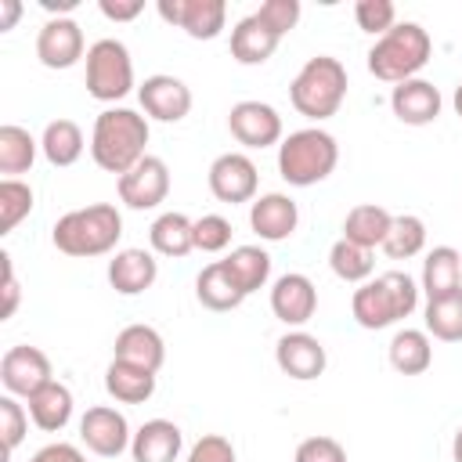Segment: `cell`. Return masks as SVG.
Listing matches in <instances>:
<instances>
[{
    "label": "cell",
    "mask_w": 462,
    "mask_h": 462,
    "mask_svg": "<svg viewBox=\"0 0 462 462\" xmlns=\"http://www.w3.org/2000/svg\"><path fill=\"white\" fill-rule=\"evenodd\" d=\"M40 4H43L47 11H58V18H69L65 11H72V7L79 4V0H40Z\"/></svg>",
    "instance_id": "obj_48"
},
{
    "label": "cell",
    "mask_w": 462,
    "mask_h": 462,
    "mask_svg": "<svg viewBox=\"0 0 462 462\" xmlns=\"http://www.w3.org/2000/svg\"><path fill=\"white\" fill-rule=\"evenodd\" d=\"M419 289L426 292V300H440L462 289V253L451 245H433L422 260V278Z\"/></svg>",
    "instance_id": "obj_22"
},
{
    "label": "cell",
    "mask_w": 462,
    "mask_h": 462,
    "mask_svg": "<svg viewBox=\"0 0 462 462\" xmlns=\"http://www.w3.org/2000/svg\"><path fill=\"white\" fill-rule=\"evenodd\" d=\"M440 108H444L440 90H437L430 79H422V76L404 79V83H397V87L390 90V112H393L404 126H430V123L440 116Z\"/></svg>",
    "instance_id": "obj_18"
},
{
    "label": "cell",
    "mask_w": 462,
    "mask_h": 462,
    "mask_svg": "<svg viewBox=\"0 0 462 462\" xmlns=\"http://www.w3.org/2000/svg\"><path fill=\"white\" fill-rule=\"evenodd\" d=\"M116 191H119V202L130 209H155L170 195V166L159 155H144L134 170H126L116 180Z\"/></svg>",
    "instance_id": "obj_11"
},
{
    "label": "cell",
    "mask_w": 462,
    "mask_h": 462,
    "mask_svg": "<svg viewBox=\"0 0 462 462\" xmlns=\"http://www.w3.org/2000/svg\"><path fill=\"white\" fill-rule=\"evenodd\" d=\"M227 130L245 148H271L282 144V116L267 101H238L227 112Z\"/></svg>",
    "instance_id": "obj_12"
},
{
    "label": "cell",
    "mask_w": 462,
    "mask_h": 462,
    "mask_svg": "<svg viewBox=\"0 0 462 462\" xmlns=\"http://www.w3.org/2000/svg\"><path fill=\"white\" fill-rule=\"evenodd\" d=\"M112 354H116L119 361L137 365V368L159 372L162 361H166V343H162L159 328H152V325H126V328L116 336Z\"/></svg>",
    "instance_id": "obj_24"
},
{
    "label": "cell",
    "mask_w": 462,
    "mask_h": 462,
    "mask_svg": "<svg viewBox=\"0 0 462 462\" xmlns=\"http://www.w3.org/2000/svg\"><path fill=\"white\" fill-rule=\"evenodd\" d=\"M296 224H300V209L282 191H267V195H256L249 202V227L263 242H285L296 231Z\"/></svg>",
    "instance_id": "obj_19"
},
{
    "label": "cell",
    "mask_w": 462,
    "mask_h": 462,
    "mask_svg": "<svg viewBox=\"0 0 462 462\" xmlns=\"http://www.w3.org/2000/svg\"><path fill=\"white\" fill-rule=\"evenodd\" d=\"M54 379V368H51V357L40 350V346H29V343H18L11 346L4 357H0V383L11 397H32L36 390H43L47 383Z\"/></svg>",
    "instance_id": "obj_9"
},
{
    "label": "cell",
    "mask_w": 462,
    "mask_h": 462,
    "mask_svg": "<svg viewBox=\"0 0 462 462\" xmlns=\"http://www.w3.org/2000/svg\"><path fill=\"white\" fill-rule=\"evenodd\" d=\"M231 245V220L220 213H202L195 220V249L199 253H224Z\"/></svg>",
    "instance_id": "obj_39"
},
{
    "label": "cell",
    "mask_w": 462,
    "mask_h": 462,
    "mask_svg": "<svg viewBox=\"0 0 462 462\" xmlns=\"http://www.w3.org/2000/svg\"><path fill=\"white\" fill-rule=\"evenodd\" d=\"M220 263L231 274V282L242 289V296H253L271 282V256L260 245H235Z\"/></svg>",
    "instance_id": "obj_28"
},
{
    "label": "cell",
    "mask_w": 462,
    "mask_h": 462,
    "mask_svg": "<svg viewBox=\"0 0 462 462\" xmlns=\"http://www.w3.org/2000/svg\"><path fill=\"white\" fill-rule=\"evenodd\" d=\"M390 224H393V213H390V209H383V206H375V202H361V206H354V209L346 213V220H343V238H350V242H357V245H365V249H375V245L386 242Z\"/></svg>",
    "instance_id": "obj_32"
},
{
    "label": "cell",
    "mask_w": 462,
    "mask_h": 462,
    "mask_svg": "<svg viewBox=\"0 0 462 462\" xmlns=\"http://www.w3.org/2000/svg\"><path fill=\"white\" fill-rule=\"evenodd\" d=\"M354 22H357L361 32L379 40L383 32H390L397 25V7H393V0H357L354 4Z\"/></svg>",
    "instance_id": "obj_38"
},
{
    "label": "cell",
    "mask_w": 462,
    "mask_h": 462,
    "mask_svg": "<svg viewBox=\"0 0 462 462\" xmlns=\"http://www.w3.org/2000/svg\"><path fill=\"white\" fill-rule=\"evenodd\" d=\"M278 43H282V36L274 29H267L256 14L238 18L231 29V58L238 65H263L278 51Z\"/></svg>",
    "instance_id": "obj_23"
},
{
    "label": "cell",
    "mask_w": 462,
    "mask_h": 462,
    "mask_svg": "<svg viewBox=\"0 0 462 462\" xmlns=\"http://www.w3.org/2000/svg\"><path fill=\"white\" fill-rule=\"evenodd\" d=\"M451 105H455V116L462 119V83L455 87V97H451Z\"/></svg>",
    "instance_id": "obj_50"
},
{
    "label": "cell",
    "mask_w": 462,
    "mask_h": 462,
    "mask_svg": "<svg viewBox=\"0 0 462 462\" xmlns=\"http://www.w3.org/2000/svg\"><path fill=\"white\" fill-rule=\"evenodd\" d=\"M0 260H4V307H0V318L7 321V318L14 314V307H18V278H14V267H11V256L4 253Z\"/></svg>",
    "instance_id": "obj_46"
},
{
    "label": "cell",
    "mask_w": 462,
    "mask_h": 462,
    "mask_svg": "<svg viewBox=\"0 0 462 462\" xmlns=\"http://www.w3.org/2000/svg\"><path fill=\"white\" fill-rule=\"evenodd\" d=\"M83 148H87L83 130L72 119H51L43 126V134H40V152H43V159L51 166H72V162H79Z\"/></svg>",
    "instance_id": "obj_31"
},
{
    "label": "cell",
    "mask_w": 462,
    "mask_h": 462,
    "mask_svg": "<svg viewBox=\"0 0 462 462\" xmlns=\"http://www.w3.org/2000/svg\"><path fill=\"white\" fill-rule=\"evenodd\" d=\"M195 300H199L206 310L224 314V310L242 307L245 296H242V289L231 282V274L224 271V263L213 260V263H206V267L199 271V278H195Z\"/></svg>",
    "instance_id": "obj_30"
},
{
    "label": "cell",
    "mask_w": 462,
    "mask_h": 462,
    "mask_svg": "<svg viewBox=\"0 0 462 462\" xmlns=\"http://www.w3.org/2000/svg\"><path fill=\"white\" fill-rule=\"evenodd\" d=\"M72 408H76L72 390L65 383H58V379H51L43 390H36L29 397V419L43 433H61L72 422Z\"/></svg>",
    "instance_id": "obj_25"
},
{
    "label": "cell",
    "mask_w": 462,
    "mask_h": 462,
    "mask_svg": "<svg viewBox=\"0 0 462 462\" xmlns=\"http://www.w3.org/2000/svg\"><path fill=\"white\" fill-rule=\"evenodd\" d=\"M0 433H4L7 455H11V451L25 440V433H29V408H22L18 397H11V393L0 397Z\"/></svg>",
    "instance_id": "obj_40"
},
{
    "label": "cell",
    "mask_w": 462,
    "mask_h": 462,
    "mask_svg": "<svg viewBox=\"0 0 462 462\" xmlns=\"http://www.w3.org/2000/svg\"><path fill=\"white\" fill-rule=\"evenodd\" d=\"M29 462H87V455L76 444H69V440H54V444L40 448Z\"/></svg>",
    "instance_id": "obj_44"
},
{
    "label": "cell",
    "mask_w": 462,
    "mask_h": 462,
    "mask_svg": "<svg viewBox=\"0 0 462 462\" xmlns=\"http://www.w3.org/2000/svg\"><path fill=\"white\" fill-rule=\"evenodd\" d=\"M328 267L339 282H350V285H365L375 271V249H365L350 238H336L332 249H328Z\"/></svg>",
    "instance_id": "obj_34"
},
{
    "label": "cell",
    "mask_w": 462,
    "mask_h": 462,
    "mask_svg": "<svg viewBox=\"0 0 462 462\" xmlns=\"http://www.w3.org/2000/svg\"><path fill=\"white\" fill-rule=\"evenodd\" d=\"M267 29H274L278 36L292 32L296 22H300V0H263L256 11H253Z\"/></svg>",
    "instance_id": "obj_41"
},
{
    "label": "cell",
    "mask_w": 462,
    "mask_h": 462,
    "mask_svg": "<svg viewBox=\"0 0 462 462\" xmlns=\"http://www.w3.org/2000/svg\"><path fill=\"white\" fill-rule=\"evenodd\" d=\"M18 14H22V4H18V0H0V32L14 29Z\"/></svg>",
    "instance_id": "obj_47"
},
{
    "label": "cell",
    "mask_w": 462,
    "mask_h": 462,
    "mask_svg": "<svg viewBox=\"0 0 462 462\" xmlns=\"http://www.w3.org/2000/svg\"><path fill=\"white\" fill-rule=\"evenodd\" d=\"M97 11H101L108 22H134V18L144 11V0H101Z\"/></svg>",
    "instance_id": "obj_45"
},
{
    "label": "cell",
    "mask_w": 462,
    "mask_h": 462,
    "mask_svg": "<svg viewBox=\"0 0 462 462\" xmlns=\"http://www.w3.org/2000/svg\"><path fill=\"white\" fill-rule=\"evenodd\" d=\"M379 249L390 260H411V256H419L426 249V224H422V217H415V213L393 217V224L386 231V242Z\"/></svg>",
    "instance_id": "obj_36"
},
{
    "label": "cell",
    "mask_w": 462,
    "mask_h": 462,
    "mask_svg": "<svg viewBox=\"0 0 462 462\" xmlns=\"http://www.w3.org/2000/svg\"><path fill=\"white\" fill-rule=\"evenodd\" d=\"M137 101L155 123H180L191 112V87L170 72H155L137 87Z\"/></svg>",
    "instance_id": "obj_15"
},
{
    "label": "cell",
    "mask_w": 462,
    "mask_h": 462,
    "mask_svg": "<svg viewBox=\"0 0 462 462\" xmlns=\"http://www.w3.org/2000/svg\"><path fill=\"white\" fill-rule=\"evenodd\" d=\"M433 54V40L419 22H397L390 32H383L368 47V72L383 83H404L415 79Z\"/></svg>",
    "instance_id": "obj_5"
},
{
    "label": "cell",
    "mask_w": 462,
    "mask_h": 462,
    "mask_svg": "<svg viewBox=\"0 0 462 462\" xmlns=\"http://www.w3.org/2000/svg\"><path fill=\"white\" fill-rule=\"evenodd\" d=\"M274 361H278V368H282L289 379L310 383V379H318V375L325 372L328 354H325V346H321L318 336H310V332H303V328H292V332H285V336L274 343Z\"/></svg>",
    "instance_id": "obj_16"
},
{
    "label": "cell",
    "mask_w": 462,
    "mask_h": 462,
    "mask_svg": "<svg viewBox=\"0 0 462 462\" xmlns=\"http://www.w3.org/2000/svg\"><path fill=\"white\" fill-rule=\"evenodd\" d=\"M422 321H426V336L440 343H462V289L440 300H426Z\"/></svg>",
    "instance_id": "obj_35"
},
{
    "label": "cell",
    "mask_w": 462,
    "mask_h": 462,
    "mask_svg": "<svg viewBox=\"0 0 462 462\" xmlns=\"http://www.w3.org/2000/svg\"><path fill=\"white\" fill-rule=\"evenodd\" d=\"M386 354L401 375H422L433 365V339L426 336V328H401L393 332Z\"/></svg>",
    "instance_id": "obj_29"
},
{
    "label": "cell",
    "mask_w": 462,
    "mask_h": 462,
    "mask_svg": "<svg viewBox=\"0 0 462 462\" xmlns=\"http://www.w3.org/2000/svg\"><path fill=\"white\" fill-rule=\"evenodd\" d=\"M87 40L76 18H47L36 32V58L43 69H72L79 58H87Z\"/></svg>",
    "instance_id": "obj_14"
},
{
    "label": "cell",
    "mask_w": 462,
    "mask_h": 462,
    "mask_svg": "<svg viewBox=\"0 0 462 462\" xmlns=\"http://www.w3.org/2000/svg\"><path fill=\"white\" fill-rule=\"evenodd\" d=\"M184 462H235V444L227 437H220V433H202L191 444Z\"/></svg>",
    "instance_id": "obj_43"
},
{
    "label": "cell",
    "mask_w": 462,
    "mask_h": 462,
    "mask_svg": "<svg viewBox=\"0 0 462 462\" xmlns=\"http://www.w3.org/2000/svg\"><path fill=\"white\" fill-rule=\"evenodd\" d=\"M36 206V195L25 180L18 177H4L0 180V235H11Z\"/></svg>",
    "instance_id": "obj_37"
},
{
    "label": "cell",
    "mask_w": 462,
    "mask_h": 462,
    "mask_svg": "<svg viewBox=\"0 0 462 462\" xmlns=\"http://www.w3.org/2000/svg\"><path fill=\"white\" fill-rule=\"evenodd\" d=\"M184 448V433L177 422L170 419H148L137 426L134 440H130V455L134 462H177Z\"/></svg>",
    "instance_id": "obj_21"
},
{
    "label": "cell",
    "mask_w": 462,
    "mask_h": 462,
    "mask_svg": "<svg viewBox=\"0 0 462 462\" xmlns=\"http://www.w3.org/2000/svg\"><path fill=\"white\" fill-rule=\"evenodd\" d=\"M271 310L289 328L307 325L314 318V310H318V289H314V282L307 274H300V271H289V274L274 278V285H271Z\"/></svg>",
    "instance_id": "obj_17"
},
{
    "label": "cell",
    "mask_w": 462,
    "mask_h": 462,
    "mask_svg": "<svg viewBox=\"0 0 462 462\" xmlns=\"http://www.w3.org/2000/svg\"><path fill=\"white\" fill-rule=\"evenodd\" d=\"M36 152H40V141L25 126H18V123L0 126V173H7V177L29 173L36 162Z\"/></svg>",
    "instance_id": "obj_33"
},
{
    "label": "cell",
    "mask_w": 462,
    "mask_h": 462,
    "mask_svg": "<svg viewBox=\"0 0 462 462\" xmlns=\"http://www.w3.org/2000/svg\"><path fill=\"white\" fill-rule=\"evenodd\" d=\"M148 242H152V253L180 260V256H188L195 249V220L177 213V209H166V213H159L152 220Z\"/></svg>",
    "instance_id": "obj_26"
},
{
    "label": "cell",
    "mask_w": 462,
    "mask_h": 462,
    "mask_svg": "<svg viewBox=\"0 0 462 462\" xmlns=\"http://www.w3.org/2000/svg\"><path fill=\"white\" fill-rule=\"evenodd\" d=\"M451 458L455 462H462V426L455 430V437H451Z\"/></svg>",
    "instance_id": "obj_49"
},
{
    "label": "cell",
    "mask_w": 462,
    "mask_h": 462,
    "mask_svg": "<svg viewBox=\"0 0 462 462\" xmlns=\"http://www.w3.org/2000/svg\"><path fill=\"white\" fill-rule=\"evenodd\" d=\"M79 440H83L94 455H101V458H119L123 451H130L134 433H130V422H126V415H123L119 408H112V404H94V408H87L83 419H79Z\"/></svg>",
    "instance_id": "obj_10"
},
{
    "label": "cell",
    "mask_w": 462,
    "mask_h": 462,
    "mask_svg": "<svg viewBox=\"0 0 462 462\" xmlns=\"http://www.w3.org/2000/svg\"><path fill=\"white\" fill-rule=\"evenodd\" d=\"M209 191L217 202H227V206H238V202H253L256 199V188H260V173H256V162L245 155V152H224L209 162Z\"/></svg>",
    "instance_id": "obj_8"
},
{
    "label": "cell",
    "mask_w": 462,
    "mask_h": 462,
    "mask_svg": "<svg viewBox=\"0 0 462 462\" xmlns=\"http://www.w3.org/2000/svg\"><path fill=\"white\" fill-rule=\"evenodd\" d=\"M159 18L184 29L191 40H217L227 22L224 0H159Z\"/></svg>",
    "instance_id": "obj_13"
},
{
    "label": "cell",
    "mask_w": 462,
    "mask_h": 462,
    "mask_svg": "<svg viewBox=\"0 0 462 462\" xmlns=\"http://www.w3.org/2000/svg\"><path fill=\"white\" fill-rule=\"evenodd\" d=\"M159 278V260L148 249H116L108 260V285L119 296H141L155 285Z\"/></svg>",
    "instance_id": "obj_20"
},
{
    "label": "cell",
    "mask_w": 462,
    "mask_h": 462,
    "mask_svg": "<svg viewBox=\"0 0 462 462\" xmlns=\"http://www.w3.org/2000/svg\"><path fill=\"white\" fill-rule=\"evenodd\" d=\"M148 116L134 108H105L90 130V159L105 173L123 177L148 155Z\"/></svg>",
    "instance_id": "obj_1"
},
{
    "label": "cell",
    "mask_w": 462,
    "mask_h": 462,
    "mask_svg": "<svg viewBox=\"0 0 462 462\" xmlns=\"http://www.w3.org/2000/svg\"><path fill=\"white\" fill-rule=\"evenodd\" d=\"M339 166V144L321 126H303L282 137L278 144V173L292 188H314Z\"/></svg>",
    "instance_id": "obj_6"
},
{
    "label": "cell",
    "mask_w": 462,
    "mask_h": 462,
    "mask_svg": "<svg viewBox=\"0 0 462 462\" xmlns=\"http://www.w3.org/2000/svg\"><path fill=\"white\" fill-rule=\"evenodd\" d=\"M346 65L332 54H314L303 61V69L292 76L289 83V101L300 116L321 123L328 116L339 112V105L346 101Z\"/></svg>",
    "instance_id": "obj_4"
},
{
    "label": "cell",
    "mask_w": 462,
    "mask_h": 462,
    "mask_svg": "<svg viewBox=\"0 0 462 462\" xmlns=\"http://www.w3.org/2000/svg\"><path fill=\"white\" fill-rule=\"evenodd\" d=\"M134 90V58L123 40L101 36L87 51V94L101 105H116Z\"/></svg>",
    "instance_id": "obj_7"
},
{
    "label": "cell",
    "mask_w": 462,
    "mask_h": 462,
    "mask_svg": "<svg viewBox=\"0 0 462 462\" xmlns=\"http://www.w3.org/2000/svg\"><path fill=\"white\" fill-rule=\"evenodd\" d=\"M105 390L119 404H144L155 393V372L112 357V365L105 368Z\"/></svg>",
    "instance_id": "obj_27"
},
{
    "label": "cell",
    "mask_w": 462,
    "mask_h": 462,
    "mask_svg": "<svg viewBox=\"0 0 462 462\" xmlns=\"http://www.w3.org/2000/svg\"><path fill=\"white\" fill-rule=\"evenodd\" d=\"M419 292L422 289L408 271H383V274H375L354 289V296H350L354 321L368 332L390 328V325L404 321L408 314H415Z\"/></svg>",
    "instance_id": "obj_3"
},
{
    "label": "cell",
    "mask_w": 462,
    "mask_h": 462,
    "mask_svg": "<svg viewBox=\"0 0 462 462\" xmlns=\"http://www.w3.org/2000/svg\"><path fill=\"white\" fill-rule=\"evenodd\" d=\"M292 462H346V448H343L336 437L318 433V437L300 440V448H296Z\"/></svg>",
    "instance_id": "obj_42"
},
{
    "label": "cell",
    "mask_w": 462,
    "mask_h": 462,
    "mask_svg": "<svg viewBox=\"0 0 462 462\" xmlns=\"http://www.w3.org/2000/svg\"><path fill=\"white\" fill-rule=\"evenodd\" d=\"M119 238H123V213L112 202H90L83 209H69L51 227L54 249L65 256H76V260L112 253L119 245Z\"/></svg>",
    "instance_id": "obj_2"
}]
</instances>
